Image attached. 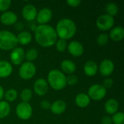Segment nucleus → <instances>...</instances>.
<instances>
[{"label": "nucleus", "instance_id": "c85d7f7f", "mask_svg": "<svg viewBox=\"0 0 124 124\" xmlns=\"http://www.w3.org/2000/svg\"><path fill=\"white\" fill-rule=\"evenodd\" d=\"M111 118L114 124H124V114L123 112H117L113 114Z\"/></svg>", "mask_w": 124, "mask_h": 124}, {"label": "nucleus", "instance_id": "f704fd0d", "mask_svg": "<svg viewBox=\"0 0 124 124\" xmlns=\"http://www.w3.org/2000/svg\"><path fill=\"white\" fill-rule=\"evenodd\" d=\"M51 103L48 100H42L40 102V107L44 110H47L50 108Z\"/></svg>", "mask_w": 124, "mask_h": 124}, {"label": "nucleus", "instance_id": "7c9ffc66", "mask_svg": "<svg viewBox=\"0 0 124 124\" xmlns=\"http://www.w3.org/2000/svg\"><path fill=\"white\" fill-rule=\"evenodd\" d=\"M108 41H109V36L106 33L100 34L97 38V43L98 45L101 46L106 45L108 43Z\"/></svg>", "mask_w": 124, "mask_h": 124}, {"label": "nucleus", "instance_id": "4468645a", "mask_svg": "<svg viewBox=\"0 0 124 124\" xmlns=\"http://www.w3.org/2000/svg\"><path fill=\"white\" fill-rule=\"evenodd\" d=\"M67 49L73 57H80L84 54V46L81 43L77 41H72L68 44Z\"/></svg>", "mask_w": 124, "mask_h": 124}, {"label": "nucleus", "instance_id": "1a4fd4ad", "mask_svg": "<svg viewBox=\"0 0 124 124\" xmlns=\"http://www.w3.org/2000/svg\"><path fill=\"white\" fill-rule=\"evenodd\" d=\"M115 65L112 60L109 59H105L103 60L100 65L98 66V70L100 71V74L102 76L108 77L110 76L114 71Z\"/></svg>", "mask_w": 124, "mask_h": 124}, {"label": "nucleus", "instance_id": "7ed1b4c3", "mask_svg": "<svg viewBox=\"0 0 124 124\" xmlns=\"http://www.w3.org/2000/svg\"><path fill=\"white\" fill-rule=\"evenodd\" d=\"M47 83L53 89L56 91L62 90L67 85L66 76L62 71L57 69H52L48 73Z\"/></svg>", "mask_w": 124, "mask_h": 124}, {"label": "nucleus", "instance_id": "6ab92c4d", "mask_svg": "<svg viewBox=\"0 0 124 124\" xmlns=\"http://www.w3.org/2000/svg\"><path fill=\"white\" fill-rule=\"evenodd\" d=\"M109 37L116 42L121 41L124 38V29L122 26H117L111 29Z\"/></svg>", "mask_w": 124, "mask_h": 124}, {"label": "nucleus", "instance_id": "412c9836", "mask_svg": "<svg viewBox=\"0 0 124 124\" xmlns=\"http://www.w3.org/2000/svg\"><path fill=\"white\" fill-rule=\"evenodd\" d=\"M12 73V65L7 61H0V78L9 77Z\"/></svg>", "mask_w": 124, "mask_h": 124}, {"label": "nucleus", "instance_id": "2f4dec72", "mask_svg": "<svg viewBox=\"0 0 124 124\" xmlns=\"http://www.w3.org/2000/svg\"><path fill=\"white\" fill-rule=\"evenodd\" d=\"M12 1L10 0H0V12L8 11V9L11 6Z\"/></svg>", "mask_w": 124, "mask_h": 124}, {"label": "nucleus", "instance_id": "e433bc0d", "mask_svg": "<svg viewBox=\"0 0 124 124\" xmlns=\"http://www.w3.org/2000/svg\"><path fill=\"white\" fill-rule=\"evenodd\" d=\"M101 123L102 124H112L113 121H112V118L109 116H105L102 120H101Z\"/></svg>", "mask_w": 124, "mask_h": 124}, {"label": "nucleus", "instance_id": "473e14b6", "mask_svg": "<svg viewBox=\"0 0 124 124\" xmlns=\"http://www.w3.org/2000/svg\"><path fill=\"white\" fill-rule=\"evenodd\" d=\"M78 78L73 74L68 75V76H66V84L68 85H70V86L76 85L78 83Z\"/></svg>", "mask_w": 124, "mask_h": 124}, {"label": "nucleus", "instance_id": "72a5a7b5", "mask_svg": "<svg viewBox=\"0 0 124 124\" xmlns=\"http://www.w3.org/2000/svg\"><path fill=\"white\" fill-rule=\"evenodd\" d=\"M113 85V79H111L110 78H107L106 79H105L103 81V84H102V86H104V88L106 90L108 89H110Z\"/></svg>", "mask_w": 124, "mask_h": 124}, {"label": "nucleus", "instance_id": "5701e85b", "mask_svg": "<svg viewBox=\"0 0 124 124\" xmlns=\"http://www.w3.org/2000/svg\"><path fill=\"white\" fill-rule=\"evenodd\" d=\"M16 38L17 43L21 45H27L30 44L32 41V36L31 33L26 31H23L20 32Z\"/></svg>", "mask_w": 124, "mask_h": 124}, {"label": "nucleus", "instance_id": "6e6552de", "mask_svg": "<svg viewBox=\"0 0 124 124\" xmlns=\"http://www.w3.org/2000/svg\"><path fill=\"white\" fill-rule=\"evenodd\" d=\"M115 23L114 18L107 14L101 15L96 20V25L98 29L106 31L111 29Z\"/></svg>", "mask_w": 124, "mask_h": 124}, {"label": "nucleus", "instance_id": "b1692460", "mask_svg": "<svg viewBox=\"0 0 124 124\" xmlns=\"http://www.w3.org/2000/svg\"><path fill=\"white\" fill-rule=\"evenodd\" d=\"M11 111V107L9 102L6 101H0V119L5 118L9 116Z\"/></svg>", "mask_w": 124, "mask_h": 124}, {"label": "nucleus", "instance_id": "20e7f679", "mask_svg": "<svg viewBox=\"0 0 124 124\" xmlns=\"http://www.w3.org/2000/svg\"><path fill=\"white\" fill-rule=\"evenodd\" d=\"M18 43L16 36L8 31H0V49L8 51L17 47Z\"/></svg>", "mask_w": 124, "mask_h": 124}, {"label": "nucleus", "instance_id": "58836bf2", "mask_svg": "<svg viewBox=\"0 0 124 124\" xmlns=\"http://www.w3.org/2000/svg\"><path fill=\"white\" fill-rule=\"evenodd\" d=\"M4 91L3 87L0 85V101L3 99L4 97Z\"/></svg>", "mask_w": 124, "mask_h": 124}, {"label": "nucleus", "instance_id": "39448f33", "mask_svg": "<svg viewBox=\"0 0 124 124\" xmlns=\"http://www.w3.org/2000/svg\"><path fill=\"white\" fill-rule=\"evenodd\" d=\"M36 73V65L31 62H25L20 65L19 68V76L24 80L32 78Z\"/></svg>", "mask_w": 124, "mask_h": 124}, {"label": "nucleus", "instance_id": "9b49d317", "mask_svg": "<svg viewBox=\"0 0 124 124\" xmlns=\"http://www.w3.org/2000/svg\"><path fill=\"white\" fill-rule=\"evenodd\" d=\"M52 17V12L49 8H43L37 12L36 22L39 25H46Z\"/></svg>", "mask_w": 124, "mask_h": 124}, {"label": "nucleus", "instance_id": "0eeeda50", "mask_svg": "<svg viewBox=\"0 0 124 124\" xmlns=\"http://www.w3.org/2000/svg\"><path fill=\"white\" fill-rule=\"evenodd\" d=\"M17 116L21 120H28L33 113V109L31 105L28 102H20L19 103L15 109Z\"/></svg>", "mask_w": 124, "mask_h": 124}, {"label": "nucleus", "instance_id": "f257e3e1", "mask_svg": "<svg viewBox=\"0 0 124 124\" xmlns=\"http://www.w3.org/2000/svg\"><path fill=\"white\" fill-rule=\"evenodd\" d=\"M36 43L43 47H51L55 44L57 36L55 29L49 25H39L34 30Z\"/></svg>", "mask_w": 124, "mask_h": 124}, {"label": "nucleus", "instance_id": "a878e982", "mask_svg": "<svg viewBox=\"0 0 124 124\" xmlns=\"http://www.w3.org/2000/svg\"><path fill=\"white\" fill-rule=\"evenodd\" d=\"M17 92L14 89H8L7 91L4 92V97L5 99V101L9 102H13L15 101L17 97Z\"/></svg>", "mask_w": 124, "mask_h": 124}, {"label": "nucleus", "instance_id": "393cba45", "mask_svg": "<svg viewBox=\"0 0 124 124\" xmlns=\"http://www.w3.org/2000/svg\"><path fill=\"white\" fill-rule=\"evenodd\" d=\"M105 12L107 15L113 17V16L116 15L118 12V5L113 2H110L107 4L105 6Z\"/></svg>", "mask_w": 124, "mask_h": 124}, {"label": "nucleus", "instance_id": "c9c22d12", "mask_svg": "<svg viewBox=\"0 0 124 124\" xmlns=\"http://www.w3.org/2000/svg\"><path fill=\"white\" fill-rule=\"evenodd\" d=\"M66 2L71 7H77L81 4V0H68Z\"/></svg>", "mask_w": 124, "mask_h": 124}, {"label": "nucleus", "instance_id": "f8f14e48", "mask_svg": "<svg viewBox=\"0 0 124 124\" xmlns=\"http://www.w3.org/2000/svg\"><path fill=\"white\" fill-rule=\"evenodd\" d=\"M37 12V9L34 5L28 4H25L22 9V16L27 21H33L36 20Z\"/></svg>", "mask_w": 124, "mask_h": 124}, {"label": "nucleus", "instance_id": "4be33fe9", "mask_svg": "<svg viewBox=\"0 0 124 124\" xmlns=\"http://www.w3.org/2000/svg\"><path fill=\"white\" fill-rule=\"evenodd\" d=\"M60 67H61L62 72L68 75L73 74L76 71V64L70 60H63L60 64Z\"/></svg>", "mask_w": 124, "mask_h": 124}, {"label": "nucleus", "instance_id": "9d476101", "mask_svg": "<svg viewBox=\"0 0 124 124\" xmlns=\"http://www.w3.org/2000/svg\"><path fill=\"white\" fill-rule=\"evenodd\" d=\"M10 60L15 65H20L25 59V51L21 47H15L10 53Z\"/></svg>", "mask_w": 124, "mask_h": 124}, {"label": "nucleus", "instance_id": "f3484780", "mask_svg": "<svg viewBox=\"0 0 124 124\" xmlns=\"http://www.w3.org/2000/svg\"><path fill=\"white\" fill-rule=\"evenodd\" d=\"M84 73L89 77L94 76L98 72V65L93 60H88L84 66Z\"/></svg>", "mask_w": 124, "mask_h": 124}, {"label": "nucleus", "instance_id": "aec40b11", "mask_svg": "<svg viewBox=\"0 0 124 124\" xmlns=\"http://www.w3.org/2000/svg\"><path fill=\"white\" fill-rule=\"evenodd\" d=\"M91 100L87 94L80 93L76 95L75 98V102L76 105L81 108H85L89 106L90 104Z\"/></svg>", "mask_w": 124, "mask_h": 124}, {"label": "nucleus", "instance_id": "4c0bfd02", "mask_svg": "<svg viewBox=\"0 0 124 124\" xmlns=\"http://www.w3.org/2000/svg\"><path fill=\"white\" fill-rule=\"evenodd\" d=\"M15 26L16 30H17V31H22L24 28V25L21 22H17L15 24Z\"/></svg>", "mask_w": 124, "mask_h": 124}, {"label": "nucleus", "instance_id": "cd10ccee", "mask_svg": "<svg viewBox=\"0 0 124 124\" xmlns=\"http://www.w3.org/2000/svg\"><path fill=\"white\" fill-rule=\"evenodd\" d=\"M20 99L23 102H29L33 97V92L30 89L25 88L23 89L20 92Z\"/></svg>", "mask_w": 124, "mask_h": 124}, {"label": "nucleus", "instance_id": "423d86ee", "mask_svg": "<svg viewBox=\"0 0 124 124\" xmlns=\"http://www.w3.org/2000/svg\"><path fill=\"white\" fill-rule=\"evenodd\" d=\"M107 94V90L101 84H93L88 89V96L90 100L100 101L105 98Z\"/></svg>", "mask_w": 124, "mask_h": 124}, {"label": "nucleus", "instance_id": "bb28decb", "mask_svg": "<svg viewBox=\"0 0 124 124\" xmlns=\"http://www.w3.org/2000/svg\"><path fill=\"white\" fill-rule=\"evenodd\" d=\"M38 55H39L38 50L34 48H31V49H29L25 53V58L26 59L27 62H32L33 61L36 60V58L38 57Z\"/></svg>", "mask_w": 124, "mask_h": 124}, {"label": "nucleus", "instance_id": "dca6fc26", "mask_svg": "<svg viewBox=\"0 0 124 124\" xmlns=\"http://www.w3.org/2000/svg\"><path fill=\"white\" fill-rule=\"evenodd\" d=\"M67 108L66 102L62 100H56L50 105V110L54 115H60L63 113Z\"/></svg>", "mask_w": 124, "mask_h": 124}, {"label": "nucleus", "instance_id": "a211bd4d", "mask_svg": "<svg viewBox=\"0 0 124 124\" xmlns=\"http://www.w3.org/2000/svg\"><path fill=\"white\" fill-rule=\"evenodd\" d=\"M105 110L108 115H113L118 112L119 108V103L116 99H109L105 104Z\"/></svg>", "mask_w": 124, "mask_h": 124}, {"label": "nucleus", "instance_id": "c756f323", "mask_svg": "<svg viewBox=\"0 0 124 124\" xmlns=\"http://www.w3.org/2000/svg\"><path fill=\"white\" fill-rule=\"evenodd\" d=\"M55 46H56L57 50L59 52H64L67 49L68 43H67V41L59 39L58 40H57L55 43Z\"/></svg>", "mask_w": 124, "mask_h": 124}, {"label": "nucleus", "instance_id": "2eb2a0df", "mask_svg": "<svg viewBox=\"0 0 124 124\" xmlns=\"http://www.w3.org/2000/svg\"><path fill=\"white\" fill-rule=\"evenodd\" d=\"M0 20L5 25H12L17 22V16L12 11H6L0 16Z\"/></svg>", "mask_w": 124, "mask_h": 124}, {"label": "nucleus", "instance_id": "ddd939ff", "mask_svg": "<svg viewBox=\"0 0 124 124\" xmlns=\"http://www.w3.org/2000/svg\"><path fill=\"white\" fill-rule=\"evenodd\" d=\"M49 89V84L47 81L44 78H39L37 79L33 84V90L34 92L39 96H44Z\"/></svg>", "mask_w": 124, "mask_h": 124}, {"label": "nucleus", "instance_id": "f03ea898", "mask_svg": "<svg viewBox=\"0 0 124 124\" xmlns=\"http://www.w3.org/2000/svg\"><path fill=\"white\" fill-rule=\"evenodd\" d=\"M77 31L76 25L70 18H62L57 23L55 31L60 39L68 40L74 36Z\"/></svg>", "mask_w": 124, "mask_h": 124}]
</instances>
